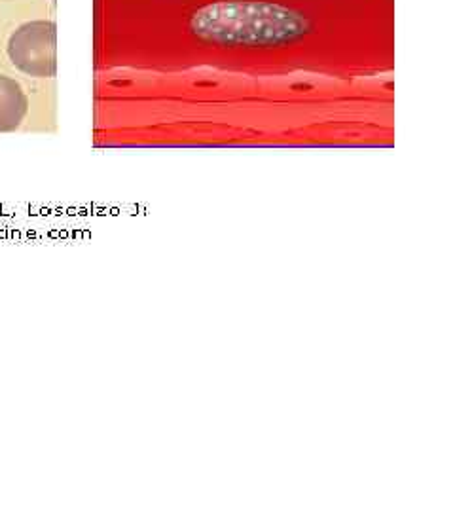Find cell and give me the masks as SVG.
<instances>
[{"label":"cell","instance_id":"2","mask_svg":"<svg viewBox=\"0 0 455 512\" xmlns=\"http://www.w3.org/2000/svg\"><path fill=\"white\" fill-rule=\"evenodd\" d=\"M8 55L21 73L52 78L57 73V27L54 21H29L10 37Z\"/></svg>","mask_w":455,"mask_h":512},{"label":"cell","instance_id":"1","mask_svg":"<svg viewBox=\"0 0 455 512\" xmlns=\"http://www.w3.org/2000/svg\"><path fill=\"white\" fill-rule=\"evenodd\" d=\"M310 27L300 12L264 0H220L190 19L196 37L220 46H283L308 35Z\"/></svg>","mask_w":455,"mask_h":512},{"label":"cell","instance_id":"3","mask_svg":"<svg viewBox=\"0 0 455 512\" xmlns=\"http://www.w3.org/2000/svg\"><path fill=\"white\" fill-rule=\"evenodd\" d=\"M29 112V99L14 78L0 76V133L16 131Z\"/></svg>","mask_w":455,"mask_h":512}]
</instances>
